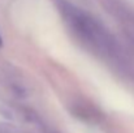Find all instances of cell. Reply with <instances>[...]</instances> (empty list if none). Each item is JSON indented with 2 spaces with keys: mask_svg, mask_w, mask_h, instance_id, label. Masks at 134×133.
<instances>
[{
  "mask_svg": "<svg viewBox=\"0 0 134 133\" xmlns=\"http://www.w3.org/2000/svg\"><path fill=\"white\" fill-rule=\"evenodd\" d=\"M3 46V41H1V37H0V47Z\"/></svg>",
  "mask_w": 134,
  "mask_h": 133,
  "instance_id": "6da1fadb",
  "label": "cell"
}]
</instances>
